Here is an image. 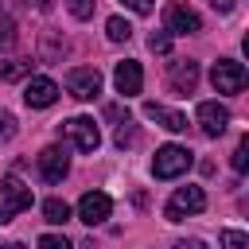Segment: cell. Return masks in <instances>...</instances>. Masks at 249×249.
<instances>
[{"mask_svg":"<svg viewBox=\"0 0 249 249\" xmlns=\"http://www.w3.org/2000/svg\"><path fill=\"white\" fill-rule=\"evenodd\" d=\"M191 163H195V152H191V148H183V144H163V148L156 152V160H152V175H156V179H175V175H183Z\"/></svg>","mask_w":249,"mask_h":249,"instance_id":"6da1fadb","label":"cell"},{"mask_svg":"<svg viewBox=\"0 0 249 249\" xmlns=\"http://www.w3.org/2000/svg\"><path fill=\"white\" fill-rule=\"evenodd\" d=\"M31 202H35L31 187H23L16 175H8V179L0 183V222H12V218H16V214H23Z\"/></svg>","mask_w":249,"mask_h":249,"instance_id":"7a4b0ae2","label":"cell"},{"mask_svg":"<svg viewBox=\"0 0 249 249\" xmlns=\"http://www.w3.org/2000/svg\"><path fill=\"white\" fill-rule=\"evenodd\" d=\"M206 206V195H202V187H179L171 198H167V206H163V218L167 222H183L187 214H198Z\"/></svg>","mask_w":249,"mask_h":249,"instance_id":"3957f363","label":"cell"},{"mask_svg":"<svg viewBox=\"0 0 249 249\" xmlns=\"http://www.w3.org/2000/svg\"><path fill=\"white\" fill-rule=\"evenodd\" d=\"M163 31L167 35H198L202 31V16L191 4H167L163 12Z\"/></svg>","mask_w":249,"mask_h":249,"instance_id":"277c9868","label":"cell"},{"mask_svg":"<svg viewBox=\"0 0 249 249\" xmlns=\"http://www.w3.org/2000/svg\"><path fill=\"white\" fill-rule=\"evenodd\" d=\"M62 136L78 152H97V144H101V132H97L93 117H70V121H62Z\"/></svg>","mask_w":249,"mask_h":249,"instance_id":"5b68a950","label":"cell"},{"mask_svg":"<svg viewBox=\"0 0 249 249\" xmlns=\"http://www.w3.org/2000/svg\"><path fill=\"white\" fill-rule=\"evenodd\" d=\"M210 82L218 93H241L245 89V66L237 58H218L214 70H210Z\"/></svg>","mask_w":249,"mask_h":249,"instance_id":"8992f818","label":"cell"},{"mask_svg":"<svg viewBox=\"0 0 249 249\" xmlns=\"http://www.w3.org/2000/svg\"><path fill=\"white\" fill-rule=\"evenodd\" d=\"M66 89H70V97L89 101V97L101 93V74H97L93 66H74V70L66 74Z\"/></svg>","mask_w":249,"mask_h":249,"instance_id":"52a82bcc","label":"cell"},{"mask_svg":"<svg viewBox=\"0 0 249 249\" xmlns=\"http://www.w3.org/2000/svg\"><path fill=\"white\" fill-rule=\"evenodd\" d=\"M39 175H43L47 183H62V179L70 175V156H66V148H58V144L43 148V152H39Z\"/></svg>","mask_w":249,"mask_h":249,"instance_id":"ba28073f","label":"cell"},{"mask_svg":"<svg viewBox=\"0 0 249 249\" xmlns=\"http://www.w3.org/2000/svg\"><path fill=\"white\" fill-rule=\"evenodd\" d=\"M109 214H113V198H109V195L89 191V195H82V198H78V218H82L86 226H101Z\"/></svg>","mask_w":249,"mask_h":249,"instance_id":"9c48e42d","label":"cell"},{"mask_svg":"<svg viewBox=\"0 0 249 249\" xmlns=\"http://www.w3.org/2000/svg\"><path fill=\"white\" fill-rule=\"evenodd\" d=\"M113 86H117V93H121V97L140 93V89H144V70H140V62H136V58L117 62V70H113Z\"/></svg>","mask_w":249,"mask_h":249,"instance_id":"30bf717a","label":"cell"},{"mask_svg":"<svg viewBox=\"0 0 249 249\" xmlns=\"http://www.w3.org/2000/svg\"><path fill=\"white\" fill-rule=\"evenodd\" d=\"M195 121H198V128H202L206 136H222L226 124H230V109L218 105V101H202V105L195 109Z\"/></svg>","mask_w":249,"mask_h":249,"instance_id":"8fae6325","label":"cell"},{"mask_svg":"<svg viewBox=\"0 0 249 249\" xmlns=\"http://www.w3.org/2000/svg\"><path fill=\"white\" fill-rule=\"evenodd\" d=\"M23 101H27L31 109H47V105L58 101V86H54L51 78H27V86H23Z\"/></svg>","mask_w":249,"mask_h":249,"instance_id":"7c38bea8","label":"cell"},{"mask_svg":"<svg viewBox=\"0 0 249 249\" xmlns=\"http://www.w3.org/2000/svg\"><path fill=\"white\" fill-rule=\"evenodd\" d=\"M167 82H171V89H179V93H191V89L198 86V62H195V58H175V62H171V74H167Z\"/></svg>","mask_w":249,"mask_h":249,"instance_id":"4fadbf2b","label":"cell"},{"mask_svg":"<svg viewBox=\"0 0 249 249\" xmlns=\"http://www.w3.org/2000/svg\"><path fill=\"white\" fill-rule=\"evenodd\" d=\"M144 117L156 121V124H163L167 132H183V128H187V117L175 113V109H167V105H160V101H148V105H144Z\"/></svg>","mask_w":249,"mask_h":249,"instance_id":"5bb4252c","label":"cell"},{"mask_svg":"<svg viewBox=\"0 0 249 249\" xmlns=\"http://www.w3.org/2000/svg\"><path fill=\"white\" fill-rule=\"evenodd\" d=\"M105 35H109L113 43H128V39H132V23L121 19V16H113V19H105Z\"/></svg>","mask_w":249,"mask_h":249,"instance_id":"9a60e30c","label":"cell"},{"mask_svg":"<svg viewBox=\"0 0 249 249\" xmlns=\"http://www.w3.org/2000/svg\"><path fill=\"white\" fill-rule=\"evenodd\" d=\"M43 218H47L51 226H62V222L70 218V206H66L62 198H47V202H43Z\"/></svg>","mask_w":249,"mask_h":249,"instance_id":"2e32d148","label":"cell"},{"mask_svg":"<svg viewBox=\"0 0 249 249\" xmlns=\"http://www.w3.org/2000/svg\"><path fill=\"white\" fill-rule=\"evenodd\" d=\"M12 47H16V23H12V16L0 12V51H12Z\"/></svg>","mask_w":249,"mask_h":249,"instance_id":"e0dca14e","label":"cell"},{"mask_svg":"<svg viewBox=\"0 0 249 249\" xmlns=\"http://www.w3.org/2000/svg\"><path fill=\"white\" fill-rule=\"evenodd\" d=\"M27 70H31V58H12V62H8V66H4L0 74H4L8 82H16V78H23Z\"/></svg>","mask_w":249,"mask_h":249,"instance_id":"ac0fdd59","label":"cell"},{"mask_svg":"<svg viewBox=\"0 0 249 249\" xmlns=\"http://www.w3.org/2000/svg\"><path fill=\"white\" fill-rule=\"evenodd\" d=\"M93 4H97V0H66V8H70L74 19H89V16H93Z\"/></svg>","mask_w":249,"mask_h":249,"instance_id":"d6986e66","label":"cell"},{"mask_svg":"<svg viewBox=\"0 0 249 249\" xmlns=\"http://www.w3.org/2000/svg\"><path fill=\"white\" fill-rule=\"evenodd\" d=\"M148 47H152L156 54H167V51H171V35H167V31H152V35H148Z\"/></svg>","mask_w":249,"mask_h":249,"instance_id":"ffe728a7","label":"cell"},{"mask_svg":"<svg viewBox=\"0 0 249 249\" xmlns=\"http://www.w3.org/2000/svg\"><path fill=\"white\" fill-rule=\"evenodd\" d=\"M233 167H237V171L249 167V140H241V144L233 148Z\"/></svg>","mask_w":249,"mask_h":249,"instance_id":"44dd1931","label":"cell"},{"mask_svg":"<svg viewBox=\"0 0 249 249\" xmlns=\"http://www.w3.org/2000/svg\"><path fill=\"white\" fill-rule=\"evenodd\" d=\"M12 136H16V117L0 113V140H12Z\"/></svg>","mask_w":249,"mask_h":249,"instance_id":"7402d4cb","label":"cell"},{"mask_svg":"<svg viewBox=\"0 0 249 249\" xmlns=\"http://www.w3.org/2000/svg\"><path fill=\"white\" fill-rule=\"evenodd\" d=\"M136 140V128H128V121H121V128H117V148H124V144H132Z\"/></svg>","mask_w":249,"mask_h":249,"instance_id":"603a6c76","label":"cell"},{"mask_svg":"<svg viewBox=\"0 0 249 249\" xmlns=\"http://www.w3.org/2000/svg\"><path fill=\"white\" fill-rule=\"evenodd\" d=\"M39 245H47V249H66L70 241H66L62 233H43V237H39Z\"/></svg>","mask_w":249,"mask_h":249,"instance_id":"cb8c5ba5","label":"cell"},{"mask_svg":"<svg viewBox=\"0 0 249 249\" xmlns=\"http://www.w3.org/2000/svg\"><path fill=\"white\" fill-rule=\"evenodd\" d=\"M121 4H128L132 12H140V16H148L152 8H156V0H121Z\"/></svg>","mask_w":249,"mask_h":249,"instance_id":"d4e9b609","label":"cell"},{"mask_svg":"<svg viewBox=\"0 0 249 249\" xmlns=\"http://www.w3.org/2000/svg\"><path fill=\"white\" fill-rule=\"evenodd\" d=\"M222 241H226V245H233V249H237V245H245V241H249V237H245V233H237V230H226V233H222Z\"/></svg>","mask_w":249,"mask_h":249,"instance_id":"484cf974","label":"cell"},{"mask_svg":"<svg viewBox=\"0 0 249 249\" xmlns=\"http://www.w3.org/2000/svg\"><path fill=\"white\" fill-rule=\"evenodd\" d=\"M210 8L222 12V16H230V12H233V0H210Z\"/></svg>","mask_w":249,"mask_h":249,"instance_id":"4316f807","label":"cell"},{"mask_svg":"<svg viewBox=\"0 0 249 249\" xmlns=\"http://www.w3.org/2000/svg\"><path fill=\"white\" fill-rule=\"evenodd\" d=\"M27 8H35V12H43V8H51V0H23Z\"/></svg>","mask_w":249,"mask_h":249,"instance_id":"83f0119b","label":"cell"}]
</instances>
